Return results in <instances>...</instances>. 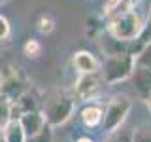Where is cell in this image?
<instances>
[{
  "mask_svg": "<svg viewBox=\"0 0 151 142\" xmlns=\"http://www.w3.org/2000/svg\"><path fill=\"white\" fill-rule=\"evenodd\" d=\"M144 19L136 9H129V12H123L119 15L110 19V25H108V30H110L111 38L119 42H134L138 40L142 30H144Z\"/></svg>",
  "mask_w": 151,
  "mask_h": 142,
  "instance_id": "1",
  "label": "cell"
},
{
  "mask_svg": "<svg viewBox=\"0 0 151 142\" xmlns=\"http://www.w3.org/2000/svg\"><path fill=\"white\" fill-rule=\"evenodd\" d=\"M134 66H136V57L130 51L108 53L102 66V80L106 83H119L134 72Z\"/></svg>",
  "mask_w": 151,
  "mask_h": 142,
  "instance_id": "2",
  "label": "cell"
},
{
  "mask_svg": "<svg viewBox=\"0 0 151 142\" xmlns=\"http://www.w3.org/2000/svg\"><path fill=\"white\" fill-rule=\"evenodd\" d=\"M74 108H76L74 97H70L66 93H55L53 97H49V101H45L42 114H44L47 125L59 127V125H64L72 117Z\"/></svg>",
  "mask_w": 151,
  "mask_h": 142,
  "instance_id": "3",
  "label": "cell"
},
{
  "mask_svg": "<svg viewBox=\"0 0 151 142\" xmlns=\"http://www.w3.org/2000/svg\"><path fill=\"white\" fill-rule=\"evenodd\" d=\"M132 110V101L127 95H115L110 102H108L106 110L102 116V129L106 133H111L125 123Z\"/></svg>",
  "mask_w": 151,
  "mask_h": 142,
  "instance_id": "4",
  "label": "cell"
},
{
  "mask_svg": "<svg viewBox=\"0 0 151 142\" xmlns=\"http://www.w3.org/2000/svg\"><path fill=\"white\" fill-rule=\"evenodd\" d=\"M100 76L98 72H91V74H81L79 80L74 85V99L78 101H91L98 95L100 91Z\"/></svg>",
  "mask_w": 151,
  "mask_h": 142,
  "instance_id": "5",
  "label": "cell"
},
{
  "mask_svg": "<svg viewBox=\"0 0 151 142\" xmlns=\"http://www.w3.org/2000/svg\"><path fill=\"white\" fill-rule=\"evenodd\" d=\"M0 93L9 97L12 102H15L21 95H25V83L15 68H9V66L4 68L2 76H0Z\"/></svg>",
  "mask_w": 151,
  "mask_h": 142,
  "instance_id": "6",
  "label": "cell"
},
{
  "mask_svg": "<svg viewBox=\"0 0 151 142\" xmlns=\"http://www.w3.org/2000/svg\"><path fill=\"white\" fill-rule=\"evenodd\" d=\"M17 120H19V123H21V127H23V131H25L27 136L38 135V133L47 125L44 114L38 112V110H27V112H23Z\"/></svg>",
  "mask_w": 151,
  "mask_h": 142,
  "instance_id": "7",
  "label": "cell"
},
{
  "mask_svg": "<svg viewBox=\"0 0 151 142\" xmlns=\"http://www.w3.org/2000/svg\"><path fill=\"white\" fill-rule=\"evenodd\" d=\"M74 66L79 74H91V72H98V61L94 59L93 53L89 51H76L74 53Z\"/></svg>",
  "mask_w": 151,
  "mask_h": 142,
  "instance_id": "8",
  "label": "cell"
},
{
  "mask_svg": "<svg viewBox=\"0 0 151 142\" xmlns=\"http://www.w3.org/2000/svg\"><path fill=\"white\" fill-rule=\"evenodd\" d=\"M102 116H104V110L102 106H98V104H87V106L81 110L79 114V117H81L83 125L85 127H96L102 123Z\"/></svg>",
  "mask_w": 151,
  "mask_h": 142,
  "instance_id": "9",
  "label": "cell"
},
{
  "mask_svg": "<svg viewBox=\"0 0 151 142\" xmlns=\"http://www.w3.org/2000/svg\"><path fill=\"white\" fill-rule=\"evenodd\" d=\"M136 0H106L104 2V17L111 19L115 15H119V13L123 12H129V9H132V6H134Z\"/></svg>",
  "mask_w": 151,
  "mask_h": 142,
  "instance_id": "10",
  "label": "cell"
},
{
  "mask_svg": "<svg viewBox=\"0 0 151 142\" xmlns=\"http://www.w3.org/2000/svg\"><path fill=\"white\" fill-rule=\"evenodd\" d=\"M2 135H4L6 142H27V135H25V131H23L17 117L9 120V123L2 129Z\"/></svg>",
  "mask_w": 151,
  "mask_h": 142,
  "instance_id": "11",
  "label": "cell"
},
{
  "mask_svg": "<svg viewBox=\"0 0 151 142\" xmlns=\"http://www.w3.org/2000/svg\"><path fill=\"white\" fill-rule=\"evenodd\" d=\"M134 82L138 85L140 93L144 95V99L151 93V70H145L142 66H134Z\"/></svg>",
  "mask_w": 151,
  "mask_h": 142,
  "instance_id": "12",
  "label": "cell"
},
{
  "mask_svg": "<svg viewBox=\"0 0 151 142\" xmlns=\"http://www.w3.org/2000/svg\"><path fill=\"white\" fill-rule=\"evenodd\" d=\"M13 102L12 99L6 97L4 93H0V131L9 123V120H13V114H12Z\"/></svg>",
  "mask_w": 151,
  "mask_h": 142,
  "instance_id": "13",
  "label": "cell"
},
{
  "mask_svg": "<svg viewBox=\"0 0 151 142\" xmlns=\"http://www.w3.org/2000/svg\"><path fill=\"white\" fill-rule=\"evenodd\" d=\"M102 142H132V131L119 127V129L108 133V136Z\"/></svg>",
  "mask_w": 151,
  "mask_h": 142,
  "instance_id": "14",
  "label": "cell"
},
{
  "mask_svg": "<svg viewBox=\"0 0 151 142\" xmlns=\"http://www.w3.org/2000/svg\"><path fill=\"white\" fill-rule=\"evenodd\" d=\"M136 42H138L136 53H138V51H140L145 44H149V42H151V9H149V17H147V21L144 23V30H142V34H140V38H138Z\"/></svg>",
  "mask_w": 151,
  "mask_h": 142,
  "instance_id": "15",
  "label": "cell"
},
{
  "mask_svg": "<svg viewBox=\"0 0 151 142\" xmlns=\"http://www.w3.org/2000/svg\"><path fill=\"white\" fill-rule=\"evenodd\" d=\"M23 51H25V55L28 57V59H36V57L42 55V44L38 40H27Z\"/></svg>",
  "mask_w": 151,
  "mask_h": 142,
  "instance_id": "16",
  "label": "cell"
},
{
  "mask_svg": "<svg viewBox=\"0 0 151 142\" xmlns=\"http://www.w3.org/2000/svg\"><path fill=\"white\" fill-rule=\"evenodd\" d=\"M27 142H53V131H51V125H45L38 135L27 136Z\"/></svg>",
  "mask_w": 151,
  "mask_h": 142,
  "instance_id": "17",
  "label": "cell"
},
{
  "mask_svg": "<svg viewBox=\"0 0 151 142\" xmlns=\"http://www.w3.org/2000/svg\"><path fill=\"white\" fill-rule=\"evenodd\" d=\"M38 30L42 34H49V32L55 30V19L49 17V15H42L38 19Z\"/></svg>",
  "mask_w": 151,
  "mask_h": 142,
  "instance_id": "18",
  "label": "cell"
},
{
  "mask_svg": "<svg viewBox=\"0 0 151 142\" xmlns=\"http://www.w3.org/2000/svg\"><path fill=\"white\" fill-rule=\"evenodd\" d=\"M132 142H151V129L140 127L136 133H132Z\"/></svg>",
  "mask_w": 151,
  "mask_h": 142,
  "instance_id": "19",
  "label": "cell"
},
{
  "mask_svg": "<svg viewBox=\"0 0 151 142\" xmlns=\"http://www.w3.org/2000/svg\"><path fill=\"white\" fill-rule=\"evenodd\" d=\"M9 32H12V28H9V21L4 15H0V40H6L9 36Z\"/></svg>",
  "mask_w": 151,
  "mask_h": 142,
  "instance_id": "20",
  "label": "cell"
},
{
  "mask_svg": "<svg viewBox=\"0 0 151 142\" xmlns=\"http://www.w3.org/2000/svg\"><path fill=\"white\" fill-rule=\"evenodd\" d=\"M145 104H147V108H149V112H151V93L145 97Z\"/></svg>",
  "mask_w": 151,
  "mask_h": 142,
  "instance_id": "21",
  "label": "cell"
},
{
  "mask_svg": "<svg viewBox=\"0 0 151 142\" xmlns=\"http://www.w3.org/2000/svg\"><path fill=\"white\" fill-rule=\"evenodd\" d=\"M78 142H94L93 138H89V136H81V138H79Z\"/></svg>",
  "mask_w": 151,
  "mask_h": 142,
  "instance_id": "22",
  "label": "cell"
},
{
  "mask_svg": "<svg viewBox=\"0 0 151 142\" xmlns=\"http://www.w3.org/2000/svg\"><path fill=\"white\" fill-rule=\"evenodd\" d=\"M0 142H6V140H4V135H2V131H0Z\"/></svg>",
  "mask_w": 151,
  "mask_h": 142,
  "instance_id": "23",
  "label": "cell"
},
{
  "mask_svg": "<svg viewBox=\"0 0 151 142\" xmlns=\"http://www.w3.org/2000/svg\"><path fill=\"white\" fill-rule=\"evenodd\" d=\"M0 2H4V0H0Z\"/></svg>",
  "mask_w": 151,
  "mask_h": 142,
  "instance_id": "24",
  "label": "cell"
}]
</instances>
